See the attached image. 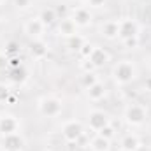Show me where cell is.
Segmentation results:
<instances>
[{
    "label": "cell",
    "instance_id": "35",
    "mask_svg": "<svg viewBox=\"0 0 151 151\" xmlns=\"http://www.w3.org/2000/svg\"><path fill=\"white\" fill-rule=\"evenodd\" d=\"M0 151H5V150H4V148H0Z\"/></svg>",
    "mask_w": 151,
    "mask_h": 151
},
{
    "label": "cell",
    "instance_id": "31",
    "mask_svg": "<svg viewBox=\"0 0 151 151\" xmlns=\"http://www.w3.org/2000/svg\"><path fill=\"white\" fill-rule=\"evenodd\" d=\"M91 49H93V44L86 42V44L81 47V51H79V56H81V58H88V56H90V53H91Z\"/></svg>",
    "mask_w": 151,
    "mask_h": 151
},
{
    "label": "cell",
    "instance_id": "5",
    "mask_svg": "<svg viewBox=\"0 0 151 151\" xmlns=\"http://www.w3.org/2000/svg\"><path fill=\"white\" fill-rule=\"evenodd\" d=\"M69 18L72 19V23L76 25V28H88L93 23V12L90 7L86 5H76L70 7V14Z\"/></svg>",
    "mask_w": 151,
    "mask_h": 151
},
{
    "label": "cell",
    "instance_id": "2",
    "mask_svg": "<svg viewBox=\"0 0 151 151\" xmlns=\"http://www.w3.org/2000/svg\"><path fill=\"white\" fill-rule=\"evenodd\" d=\"M150 111L144 104L141 102H128L123 109V121L130 127V128H139L148 121Z\"/></svg>",
    "mask_w": 151,
    "mask_h": 151
},
{
    "label": "cell",
    "instance_id": "23",
    "mask_svg": "<svg viewBox=\"0 0 151 151\" xmlns=\"http://www.w3.org/2000/svg\"><path fill=\"white\" fill-rule=\"evenodd\" d=\"M7 56H18L19 55V44L16 40H9L5 44V51H4Z\"/></svg>",
    "mask_w": 151,
    "mask_h": 151
},
{
    "label": "cell",
    "instance_id": "29",
    "mask_svg": "<svg viewBox=\"0 0 151 151\" xmlns=\"http://www.w3.org/2000/svg\"><path fill=\"white\" fill-rule=\"evenodd\" d=\"M7 69H9V56L4 51H0V72H4Z\"/></svg>",
    "mask_w": 151,
    "mask_h": 151
},
{
    "label": "cell",
    "instance_id": "17",
    "mask_svg": "<svg viewBox=\"0 0 151 151\" xmlns=\"http://www.w3.org/2000/svg\"><path fill=\"white\" fill-rule=\"evenodd\" d=\"M111 142H113V141H109V139H106V137L95 134V135L88 141V148L91 151H111Z\"/></svg>",
    "mask_w": 151,
    "mask_h": 151
},
{
    "label": "cell",
    "instance_id": "33",
    "mask_svg": "<svg viewBox=\"0 0 151 151\" xmlns=\"http://www.w3.org/2000/svg\"><path fill=\"white\" fill-rule=\"evenodd\" d=\"M16 100H18V97H16V93H11V95H9V99H7V102H5V104H14V102H16Z\"/></svg>",
    "mask_w": 151,
    "mask_h": 151
},
{
    "label": "cell",
    "instance_id": "7",
    "mask_svg": "<svg viewBox=\"0 0 151 151\" xmlns=\"http://www.w3.org/2000/svg\"><path fill=\"white\" fill-rule=\"evenodd\" d=\"M132 37H141V25L134 18H121L119 19V40H127Z\"/></svg>",
    "mask_w": 151,
    "mask_h": 151
},
{
    "label": "cell",
    "instance_id": "22",
    "mask_svg": "<svg viewBox=\"0 0 151 151\" xmlns=\"http://www.w3.org/2000/svg\"><path fill=\"white\" fill-rule=\"evenodd\" d=\"M97 134H99V135H102V137H106V139H109V141H113L114 137L118 135V130L114 128L113 121H111V123H109L107 127H104V128H102L100 132H97Z\"/></svg>",
    "mask_w": 151,
    "mask_h": 151
},
{
    "label": "cell",
    "instance_id": "19",
    "mask_svg": "<svg viewBox=\"0 0 151 151\" xmlns=\"http://www.w3.org/2000/svg\"><path fill=\"white\" fill-rule=\"evenodd\" d=\"M86 42H88V40H86L84 35H81V34H77V32H76L74 35H70V37L65 39V47H67L70 53H79V51H81V47H83Z\"/></svg>",
    "mask_w": 151,
    "mask_h": 151
},
{
    "label": "cell",
    "instance_id": "26",
    "mask_svg": "<svg viewBox=\"0 0 151 151\" xmlns=\"http://www.w3.org/2000/svg\"><path fill=\"white\" fill-rule=\"evenodd\" d=\"M12 91H11V88L5 84V83H0V104H4V102H7V99H9V95H11Z\"/></svg>",
    "mask_w": 151,
    "mask_h": 151
},
{
    "label": "cell",
    "instance_id": "38",
    "mask_svg": "<svg viewBox=\"0 0 151 151\" xmlns=\"http://www.w3.org/2000/svg\"><path fill=\"white\" fill-rule=\"evenodd\" d=\"M0 2H2V0H0Z\"/></svg>",
    "mask_w": 151,
    "mask_h": 151
},
{
    "label": "cell",
    "instance_id": "4",
    "mask_svg": "<svg viewBox=\"0 0 151 151\" xmlns=\"http://www.w3.org/2000/svg\"><path fill=\"white\" fill-rule=\"evenodd\" d=\"M60 134H62V139L67 142V144H76L83 139L84 135V125L79 121V119H67L62 128H60Z\"/></svg>",
    "mask_w": 151,
    "mask_h": 151
},
{
    "label": "cell",
    "instance_id": "36",
    "mask_svg": "<svg viewBox=\"0 0 151 151\" xmlns=\"http://www.w3.org/2000/svg\"><path fill=\"white\" fill-rule=\"evenodd\" d=\"M46 151H53V150H46Z\"/></svg>",
    "mask_w": 151,
    "mask_h": 151
},
{
    "label": "cell",
    "instance_id": "1",
    "mask_svg": "<svg viewBox=\"0 0 151 151\" xmlns=\"http://www.w3.org/2000/svg\"><path fill=\"white\" fill-rule=\"evenodd\" d=\"M139 76L137 70V65L134 60L130 58H123V60H118L111 69V77H113V83L116 86L123 88V86H128L132 84Z\"/></svg>",
    "mask_w": 151,
    "mask_h": 151
},
{
    "label": "cell",
    "instance_id": "9",
    "mask_svg": "<svg viewBox=\"0 0 151 151\" xmlns=\"http://www.w3.org/2000/svg\"><path fill=\"white\" fill-rule=\"evenodd\" d=\"M0 148L5 151H18L25 148V137L19 132L14 134H7V135H0Z\"/></svg>",
    "mask_w": 151,
    "mask_h": 151
},
{
    "label": "cell",
    "instance_id": "27",
    "mask_svg": "<svg viewBox=\"0 0 151 151\" xmlns=\"http://www.w3.org/2000/svg\"><path fill=\"white\" fill-rule=\"evenodd\" d=\"M121 44H123L127 49H135V47H139V44H141V37H132V39H127V40H121Z\"/></svg>",
    "mask_w": 151,
    "mask_h": 151
},
{
    "label": "cell",
    "instance_id": "34",
    "mask_svg": "<svg viewBox=\"0 0 151 151\" xmlns=\"http://www.w3.org/2000/svg\"><path fill=\"white\" fill-rule=\"evenodd\" d=\"M0 118H2V109H0Z\"/></svg>",
    "mask_w": 151,
    "mask_h": 151
},
{
    "label": "cell",
    "instance_id": "20",
    "mask_svg": "<svg viewBox=\"0 0 151 151\" xmlns=\"http://www.w3.org/2000/svg\"><path fill=\"white\" fill-rule=\"evenodd\" d=\"M9 79L14 83V84H23L27 79H28V72L25 69V65L18 67V69H9Z\"/></svg>",
    "mask_w": 151,
    "mask_h": 151
},
{
    "label": "cell",
    "instance_id": "8",
    "mask_svg": "<svg viewBox=\"0 0 151 151\" xmlns=\"http://www.w3.org/2000/svg\"><path fill=\"white\" fill-rule=\"evenodd\" d=\"M46 30H47V27L40 21L39 16H32V18H28V19L25 21V25H23V32H25V35L30 37L32 40L44 39Z\"/></svg>",
    "mask_w": 151,
    "mask_h": 151
},
{
    "label": "cell",
    "instance_id": "21",
    "mask_svg": "<svg viewBox=\"0 0 151 151\" xmlns=\"http://www.w3.org/2000/svg\"><path fill=\"white\" fill-rule=\"evenodd\" d=\"M97 81H100L97 72H81V76H79V86H81L83 90L93 86Z\"/></svg>",
    "mask_w": 151,
    "mask_h": 151
},
{
    "label": "cell",
    "instance_id": "13",
    "mask_svg": "<svg viewBox=\"0 0 151 151\" xmlns=\"http://www.w3.org/2000/svg\"><path fill=\"white\" fill-rule=\"evenodd\" d=\"M19 132V119L14 114H2L0 118V135H7V134H14Z\"/></svg>",
    "mask_w": 151,
    "mask_h": 151
},
{
    "label": "cell",
    "instance_id": "24",
    "mask_svg": "<svg viewBox=\"0 0 151 151\" xmlns=\"http://www.w3.org/2000/svg\"><path fill=\"white\" fill-rule=\"evenodd\" d=\"M79 69H81V72H97L95 65H93L88 58H81V62H79Z\"/></svg>",
    "mask_w": 151,
    "mask_h": 151
},
{
    "label": "cell",
    "instance_id": "28",
    "mask_svg": "<svg viewBox=\"0 0 151 151\" xmlns=\"http://www.w3.org/2000/svg\"><path fill=\"white\" fill-rule=\"evenodd\" d=\"M21 65H23V60H21L19 55L18 56H9V69H18Z\"/></svg>",
    "mask_w": 151,
    "mask_h": 151
},
{
    "label": "cell",
    "instance_id": "30",
    "mask_svg": "<svg viewBox=\"0 0 151 151\" xmlns=\"http://www.w3.org/2000/svg\"><path fill=\"white\" fill-rule=\"evenodd\" d=\"M107 0H84V5L86 7H93V9H99V7H104V4H106Z\"/></svg>",
    "mask_w": 151,
    "mask_h": 151
},
{
    "label": "cell",
    "instance_id": "12",
    "mask_svg": "<svg viewBox=\"0 0 151 151\" xmlns=\"http://www.w3.org/2000/svg\"><path fill=\"white\" fill-rule=\"evenodd\" d=\"M99 34L107 40H116L119 34V19H106L99 27Z\"/></svg>",
    "mask_w": 151,
    "mask_h": 151
},
{
    "label": "cell",
    "instance_id": "3",
    "mask_svg": "<svg viewBox=\"0 0 151 151\" xmlns=\"http://www.w3.org/2000/svg\"><path fill=\"white\" fill-rule=\"evenodd\" d=\"M37 111L44 118H58L63 113V100L55 95H44L37 100Z\"/></svg>",
    "mask_w": 151,
    "mask_h": 151
},
{
    "label": "cell",
    "instance_id": "25",
    "mask_svg": "<svg viewBox=\"0 0 151 151\" xmlns=\"http://www.w3.org/2000/svg\"><path fill=\"white\" fill-rule=\"evenodd\" d=\"M11 2L18 11H28L34 4V0H11Z\"/></svg>",
    "mask_w": 151,
    "mask_h": 151
},
{
    "label": "cell",
    "instance_id": "37",
    "mask_svg": "<svg viewBox=\"0 0 151 151\" xmlns=\"http://www.w3.org/2000/svg\"><path fill=\"white\" fill-rule=\"evenodd\" d=\"M18 151H23V150H18Z\"/></svg>",
    "mask_w": 151,
    "mask_h": 151
},
{
    "label": "cell",
    "instance_id": "18",
    "mask_svg": "<svg viewBox=\"0 0 151 151\" xmlns=\"http://www.w3.org/2000/svg\"><path fill=\"white\" fill-rule=\"evenodd\" d=\"M37 16L40 18V21H42L47 28L55 27V25L58 23V19H60V18H58V14H56V9H55V7H44Z\"/></svg>",
    "mask_w": 151,
    "mask_h": 151
},
{
    "label": "cell",
    "instance_id": "16",
    "mask_svg": "<svg viewBox=\"0 0 151 151\" xmlns=\"http://www.w3.org/2000/svg\"><path fill=\"white\" fill-rule=\"evenodd\" d=\"M55 28H56V35L62 37V39L70 37V35H74L76 32H77V28H76V25L72 23L70 18H62V19H58V23L55 25Z\"/></svg>",
    "mask_w": 151,
    "mask_h": 151
},
{
    "label": "cell",
    "instance_id": "32",
    "mask_svg": "<svg viewBox=\"0 0 151 151\" xmlns=\"http://www.w3.org/2000/svg\"><path fill=\"white\" fill-rule=\"evenodd\" d=\"M142 91H146V93H151V74L146 76L144 79H142Z\"/></svg>",
    "mask_w": 151,
    "mask_h": 151
},
{
    "label": "cell",
    "instance_id": "11",
    "mask_svg": "<svg viewBox=\"0 0 151 151\" xmlns=\"http://www.w3.org/2000/svg\"><path fill=\"white\" fill-rule=\"evenodd\" d=\"M88 60H90V62L95 65V69L99 70V69L106 67V65L111 62V55H109V51H107L106 47H100V46H93V49H91V53H90Z\"/></svg>",
    "mask_w": 151,
    "mask_h": 151
},
{
    "label": "cell",
    "instance_id": "6",
    "mask_svg": "<svg viewBox=\"0 0 151 151\" xmlns=\"http://www.w3.org/2000/svg\"><path fill=\"white\" fill-rule=\"evenodd\" d=\"M111 123V116L106 113L104 109H91L90 113L86 114V125H88V128L93 132V134H97V132H100L104 127H107Z\"/></svg>",
    "mask_w": 151,
    "mask_h": 151
},
{
    "label": "cell",
    "instance_id": "14",
    "mask_svg": "<svg viewBox=\"0 0 151 151\" xmlns=\"http://www.w3.org/2000/svg\"><path fill=\"white\" fill-rule=\"evenodd\" d=\"M84 95H86V99L90 102H100V100H104L107 97V86L102 81H97L93 86L84 90Z\"/></svg>",
    "mask_w": 151,
    "mask_h": 151
},
{
    "label": "cell",
    "instance_id": "15",
    "mask_svg": "<svg viewBox=\"0 0 151 151\" xmlns=\"http://www.w3.org/2000/svg\"><path fill=\"white\" fill-rule=\"evenodd\" d=\"M28 53L34 60H44L47 55H49V44L44 40V39H37V40H32L30 46H28Z\"/></svg>",
    "mask_w": 151,
    "mask_h": 151
},
{
    "label": "cell",
    "instance_id": "10",
    "mask_svg": "<svg viewBox=\"0 0 151 151\" xmlns=\"http://www.w3.org/2000/svg\"><path fill=\"white\" fill-rule=\"evenodd\" d=\"M141 146H142V141L135 132L123 134L119 137V142H118L119 151H141Z\"/></svg>",
    "mask_w": 151,
    "mask_h": 151
}]
</instances>
